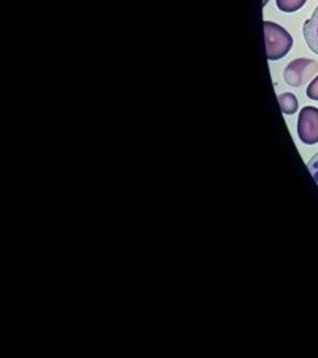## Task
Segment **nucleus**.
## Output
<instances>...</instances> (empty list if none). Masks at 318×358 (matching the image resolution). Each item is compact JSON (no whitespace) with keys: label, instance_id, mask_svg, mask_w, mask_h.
<instances>
[{"label":"nucleus","instance_id":"obj_1","mask_svg":"<svg viewBox=\"0 0 318 358\" xmlns=\"http://www.w3.org/2000/svg\"><path fill=\"white\" fill-rule=\"evenodd\" d=\"M264 42L266 56L269 61H279L290 53L293 46V37L285 27L275 24L273 21H264Z\"/></svg>","mask_w":318,"mask_h":358},{"label":"nucleus","instance_id":"obj_2","mask_svg":"<svg viewBox=\"0 0 318 358\" xmlns=\"http://www.w3.org/2000/svg\"><path fill=\"white\" fill-rule=\"evenodd\" d=\"M318 73V62L308 57H299L291 61L283 71V80L293 88H301L305 83L312 82Z\"/></svg>","mask_w":318,"mask_h":358},{"label":"nucleus","instance_id":"obj_3","mask_svg":"<svg viewBox=\"0 0 318 358\" xmlns=\"http://www.w3.org/2000/svg\"><path fill=\"white\" fill-rule=\"evenodd\" d=\"M298 137L305 145L318 143V108L308 106L299 112Z\"/></svg>","mask_w":318,"mask_h":358},{"label":"nucleus","instance_id":"obj_4","mask_svg":"<svg viewBox=\"0 0 318 358\" xmlns=\"http://www.w3.org/2000/svg\"><path fill=\"white\" fill-rule=\"evenodd\" d=\"M303 36L312 53L318 55V7L314 10L310 18L304 22Z\"/></svg>","mask_w":318,"mask_h":358},{"label":"nucleus","instance_id":"obj_5","mask_svg":"<svg viewBox=\"0 0 318 358\" xmlns=\"http://www.w3.org/2000/svg\"><path fill=\"white\" fill-rule=\"evenodd\" d=\"M279 103H280V110L285 115H294L298 112L299 102H298V97L294 96L293 92H283V94H280Z\"/></svg>","mask_w":318,"mask_h":358},{"label":"nucleus","instance_id":"obj_6","mask_svg":"<svg viewBox=\"0 0 318 358\" xmlns=\"http://www.w3.org/2000/svg\"><path fill=\"white\" fill-rule=\"evenodd\" d=\"M308 0H277V7L283 13H294L305 5Z\"/></svg>","mask_w":318,"mask_h":358},{"label":"nucleus","instance_id":"obj_7","mask_svg":"<svg viewBox=\"0 0 318 358\" xmlns=\"http://www.w3.org/2000/svg\"><path fill=\"white\" fill-rule=\"evenodd\" d=\"M308 167H309L310 176L314 177V180H315L317 185H318V153H315L314 157H312V158L309 159Z\"/></svg>","mask_w":318,"mask_h":358},{"label":"nucleus","instance_id":"obj_8","mask_svg":"<svg viewBox=\"0 0 318 358\" xmlns=\"http://www.w3.org/2000/svg\"><path fill=\"white\" fill-rule=\"evenodd\" d=\"M308 97L309 99H312V101H318V75L317 77L312 80V82L309 83V86H308Z\"/></svg>","mask_w":318,"mask_h":358},{"label":"nucleus","instance_id":"obj_9","mask_svg":"<svg viewBox=\"0 0 318 358\" xmlns=\"http://www.w3.org/2000/svg\"><path fill=\"white\" fill-rule=\"evenodd\" d=\"M268 2H269V0H263V3H264V5H266V3H268Z\"/></svg>","mask_w":318,"mask_h":358}]
</instances>
